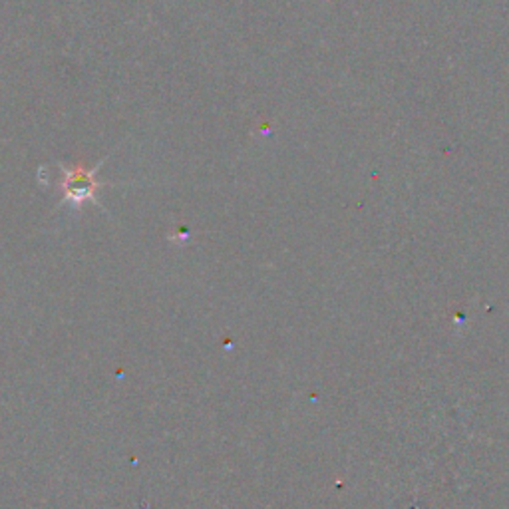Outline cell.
<instances>
[{
    "label": "cell",
    "mask_w": 509,
    "mask_h": 509,
    "mask_svg": "<svg viewBox=\"0 0 509 509\" xmlns=\"http://www.w3.org/2000/svg\"><path fill=\"white\" fill-rule=\"evenodd\" d=\"M102 163L103 160L93 168H88L84 162H80L76 165H64L62 168V180L58 183L62 205L66 203L72 207H82L86 203H96V195L103 187V183L96 180Z\"/></svg>",
    "instance_id": "cell-1"
}]
</instances>
